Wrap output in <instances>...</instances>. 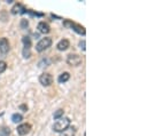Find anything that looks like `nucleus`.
Instances as JSON below:
<instances>
[{"instance_id": "39448f33", "label": "nucleus", "mask_w": 148, "mask_h": 136, "mask_svg": "<svg viewBox=\"0 0 148 136\" xmlns=\"http://www.w3.org/2000/svg\"><path fill=\"white\" fill-rule=\"evenodd\" d=\"M39 82H40L44 87L51 86V85L53 84V77H52V74H49V73H42V74H40V77H39Z\"/></svg>"}, {"instance_id": "6e6552de", "label": "nucleus", "mask_w": 148, "mask_h": 136, "mask_svg": "<svg viewBox=\"0 0 148 136\" xmlns=\"http://www.w3.org/2000/svg\"><path fill=\"white\" fill-rule=\"evenodd\" d=\"M9 42L6 38H1L0 39V53L1 54H7L9 52Z\"/></svg>"}, {"instance_id": "20e7f679", "label": "nucleus", "mask_w": 148, "mask_h": 136, "mask_svg": "<svg viewBox=\"0 0 148 136\" xmlns=\"http://www.w3.org/2000/svg\"><path fill=\"white\" fill-rule=\"evenodd\" d=\"M67 63L71 67H78L82 64V57L77 54H69L67 57Z\"/></svg>"}, {"instance_id": "9d476101", "label": "nucleus", "mask_w": 148, "mask_h": 136, "mask_svg": "<svg viewBox=\"0 0 148 136\" xmlns=\"http://www.w3.org/2000/svg\"><path fill=\"white\" fill-rule=\"evenodd\" d=\"M37 29L40 33H44V34L49 33V31H51V27H49V24L46 23V22H40V23L38 24Z\"/></svg>"}, {"instance_id": "f3484780", "label": "nucleus", "mask_w": 148, "mask_h": 136, "mask_svg": "<svg viewBox=\"0 0 148 136\" xmlns=\"http://www.w3.org/2000/svg\"><path fill=\"white\" fill-rule=\"evenodd\" d=\"M6 69H7V63L5 61H0V74L3 73L6 71Z\"/></svg>"}, {"instance_id": "7ed1b4c3", "label": "nucleus", "mask_w": 148, "mask_h": 136, "mask_svg": "<svg viewBox=\"0 0 148 136\" xmlns=\"http://www.w3.org/2000/svg\"><path fill=\"white\" fill-rule=\"evenodd\" d=\"M22 41H23V45H24V48H23V56L25 58H29L31 56V52H30V48H31V38L25 35L22 38Z\"/></svg>"}, {"instance_id": "aec40b11", "label": "nucleus", "mask_w": 148, "mask_h": 136, "mask_svg": "<svg viewBox=\"0 0 148 136\" xmlns=\"http://www.w3.org/2000/svg\"><path fill=\"white\" fill-rule=\"evenodd\" d=\"M20 107H21V109H22V110H25V111H27V110H28V106H25V105H21V106H20Z\"/></svg>"}, {"instance_id": "ddd939ff", "label": "nucleus", "mask_w": 148, "mask_h": 136, "mask_svg": "<svg viewBox=\"0 0 148 136\" xmlns=\"http://www.w3.org/2000/svg\"><path fill=\"white\" fill-rule=\"evenodd\" d=\"M76 134V129H75V127H68L64 132H62L61 133V136H75Z\"/></svg>"}, {"instance_id": "6ab92c4d", "label": "nucleus", "mask_w": 148, "mask_h": 136, "mask_svg": "<svg viewBox=\"0 0 148 136\" xmlns=\"http://www.w3.org/2000/svg\"><path fill=\"white\" fill-rule=\"evenodd\" d=\"M79 46H80V48H82L83 50H85V41H84V40L79 42Z\"/></svg>"}, {"instance_id": "9b49d317", "label": "nucleus", "mask_w": 148, "mask_h": 136, "mask_svg": "<svg viewBox=\"0 0 148 136\" xmlns=\"http://www.w3.org/2000/svg\"><path fill=\"white\" fill-rule=\"evenodd\" d=\"M10 12H12L13 15H18V14L25 13V8H24L21 3H15V5L13 6V8L10 9Z\"/></svg>"}, {"instance_id": "0eeeda50", "label": "nucleus", "mask_w": 148, "mask_h": 136, "mask_svg": "<svg viewBox=\"0 0 148 136\" xmlns=\"http://www.w3.org/2000/svg\"><path fill=\"white\" fill-rule=\"evenodd\" d=\"M31 131V125L30 124H21L18 127H17V133L18 135H28Z\"/></svg>"}, {"instance_id": "f03ea898", "label": "nucleus", "mask_w": 148, "mask_h": 136, "mask_svg": "<svg viewBox=\"0 0 148 136\" xmlns=\"http://www.w3.org/2000/svg\"><path fill=\"white\" fill-rule=\"evenodd\" d=\"M52 45V39L49 37H45V38H41L38 44L36 45V50L38 53H41L44 50H46L47 48H49Z\"/></svg>"}, {"instance_id": "dca6fc26", "label": "nucleus", "mask_w": 148, "mask_h": 136, "mask_svg": "<svg viewBox=\"0 0 148 136\" xmlns=\"http://www.w3.org/2000/svg\"><path fill=\"white\" fill-rule=\"evenodd\" d=\"M63 113H64V111H63L62 109H59V110L54 113V119H56V120H58V119L62 118V117H63Z\"/></svg>"}, {"instance_id": "4468645a", "label": "nucleus", "mask_w": 148, "mask_h": 136, "mask_svg": "<svg viewBox=\"0 0 148 136\" xmlns=\"http://www.w3.org/2000/svg\"><path fill=\"white\" fill-rule=\"evenodd\" d=\"M12 120H13L14 124H18V122H21V121L23 120V117H22V114H20V113H14V114L12 116Z\"/></svg>"}, {"instance_id": "f257e3e1", "label": "nucleus", "mask_w": 148, "mask_h": 136, "mask_svg": "<svg viewBox=\"0 0 148 136\" xmlns=\"http://www.w3.org/2000/svg\"><path fill=\"white\" fill-rule=\"evenodd\" d=\"M69 126H70V119L67 118V117H62V118H60V119L56 120V122H55L54 126H53V129H54V132H56V133H62V132H64Z\"/></svg>"}, {"instance_id": "a211bd4d", "label": "nucleus", "mask_w": 148, "mask_h": 136, "mask_svg": "<svg viewBox=\"0 0 148 136\" xmlns=\"http://www.w3.org/2000/svg\"><path fill=\"white\" fill-rule=\"evenodd\" d=\"M28 25H29V22H28L27 20H22V21H21V28H22V29H25Z\"/></svg>"}, {"instance_id": "1a4fd4ad", "label": "nucleus", "mask_w": 148, "mask_h": 136, "mask_svg": "<svg viewBox=\"0 0 148 136\" xmlns=\"http://www.w3.org/2000/svg\"><path fill=\"white\" fill-rule=\"evenodd\" d=\"M69 47H70V41H69L68 39H62V40H60V41L58 42V45H56V48H58L60 52H64V50H67Z\"/></svg>"}, {"instance_id": "f8f14e48", "label": "nucleus", "mask_w": 148, "mask_h": 136, "mask_svg": "<svg viewBox=\"0 0 148 136\" xmlns=\"http://www.w3.org/2000/svg\"><path fill=\"white\" fill-rule=\"evenodd\" d=\"M69 79H70V73H69V72H63V73H61V74L59 75L58 81H59L60 84H63V82H67Z\"/></svg>"}, {"instance_id": "2eb2a0df", "label": "nucleus", "mask_w": 148, "mask_h": 136, "mask_svg": "<svg viewBox=\"0 0 148 136\" xmlns=\"http://www.w3.org/2000/svg\"><path fill=\"white\" fill-rule=\"evenodd\" d=\"M9 134H10L9 127H2V128L0 129V135L1 136H8Z\"/></svg>"}, {"instance_id": "423d86ee", "label": "nucleus", "mask_w": 148, "mask_h": 136, "mask_svg": "<svg viewBox=\"0 0 148 136\" xmlns=\"http://www.w3.org/2000/svg\"><path fill=\"white\" fill-rule=\"evenodd\" d=\"M64 25H66V27H70L73 30H75L77 33H79V34H83V35H84V34L86 33L84 27H82V25H79V24H76V23H74V22L66 21V22H64Z\"/></svg>"}]
</instances>
